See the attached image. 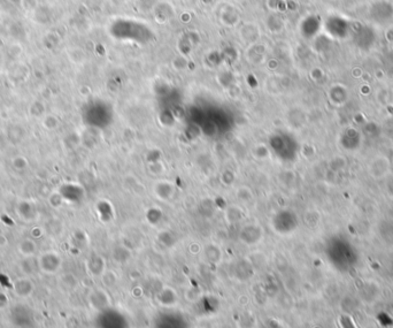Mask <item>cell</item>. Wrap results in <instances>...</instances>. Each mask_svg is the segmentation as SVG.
Segmentation results:
<instances>
[{"label":"cell","instance_id":"cell-14","mask_svg":"<svg viewBox=\"0 0 393 328\" xmlns=\"http://www.w3.org/2000/svg\"><path fill=\"white\" fill-rule=\"evenodd\" d=\"M60 287L62 288L63 290L66 291H73L76 289L77 284H78V281L77 279L75 278L74 274L71 273H66L63 274L61 278H60Z\"/></svg>","mask_w":393,"mask_h":328},{"label":"cell","instance_id":"cell-2","mask_svg":"<svg viewBox=\"0 0 393 328\" xmlns=\"http://www.w3.org/2000/svg\"><path fill=\"white\" fill-rule=\"evenodd\" d=\"M13 291L19 298H29L35 291V283L30 276H21L14 281Z\"/></svg>","mask_w":393,"mask_h":328},{"label":"cell","instance_id":"cell-13","mask_svg":"<svg viewBox=\"0 0 393 328\" xmlns=\"http://www.w3.org/2000/svg\"><path fill=\"white\" fill-rule=\"evenodd\" d=\"M11 166L15 172L23 173V172H26L28 168H29V160H28L27 157L22 156V155L15 156V157L12 158Z\"/></svg>","mask_w":393,"mask_h":328},{"label":"cell","instance_id":"cell-3","mask_svg":"<svg viewBox=\"0 0 393 328\" xmlns=\"http://www.w3.org/2000/svg\"><path fill=\"white\" fill-rule=\"evenodd\" d=\"M59 192L61 193L63 199L68 201H78L84 195V190L81 185L76 183H66L62 184L61 188L59 189Z\"/></svg>","mask_w":393,"mask_h":328},{"label":"cell","instance_id":"cell-1","mask_svg":"<svg viewBox=\"0 0 393 328\" xmlns=\"http://www.w3.org/2000/svg\"><path fill=\"white\" fill-rule=\"evenodd\" d=\"M39 271L44 274L58 273L62 266V258L57 251H46L38 257Z\"/></svg>","mask_w":393,"mask_h":328},{"label":"cell","instance_id":"cell-15","mask_svg":"<svg viewBox=\"0 0 393 328\" xmlns=\"http://www.w3.org/2000/svg\"><path fill=\"white\" fill-rule=\"evenodd\" d=\"M44 231L49 235L57 236L60 234L62 231V225L58 219H51L49 223L46 224V226L44 227Z\"/></svg>","mask_w":393,"mask_h":328},{"label":"cell","instance_id":"cell-9","mask_svg":"<svg viewBox=\"0 0 393 328\" xmlns=\"http://www.w3.org/2000/svg\"><path fill=\"white\" fill-rule=\"evenodd\" d=\"M37 243L34 239L26 237L21 240L18 244V251L22 257H33L37 252Z\"/></svg>","mask_w":393,"mask_h":328},{"label":"cell","instance_id":"cell-10","mask_svg":"<svg viewBox=\"0 0 393 328\" xmlns=\"http://www.w3.org/2000/svg\"><path fill=\"white\" fill-rule=\"evenodd\" d=\"M86 267L89 272L94 276H101L105 270V262L100 256H92L87 260Z\"/></svg>","mask_w":393,"mask_h":328},{"label":"cell","instance_id":"cell-17","mask_svg":"<svg viewBox=\"0 0 393 328\" xmlns=\"http://www.w3.org/2000/svg\"><path fill=\"white\" fill-rule=\"evenodd\" d=\"M43 127L45 128L46 130H49V132H52V130H55L58 128L59 126V120L57 117H53V116H46L43 118Z\"/></svg>","mask_w":393,"mask_h":328},{"label":"cell","instance_id":"cell-20","mask_svg":"<svg viewBox=\"0 0 393 328\" xmlns=\"http://www.w3.org/2000/svg\"><path fill=\"white\" fill-rule=\"evenodd\" d=\"M31 234H33L34 239H39V237L43 236V234H45V231H44V229L41 227H35V228H33Z\"/></svg>","mask_w":393,"mask_h":328},{"label":"cell","instance_id":"cell-12","mask_svg":"<svg viewBox=\"0 0 393 328\" xmlns=\"http://www.w3.org/2000/svg\"><path fill=\"white\" fill-rule=\"evenodd\" d=\"M205 257L209 263L217 264L222 259V252L215 244H208L207 247H205Z\"/></svg>","mask_w":393,"mask_h":328},{"label":"cell","instance_id":"cell-19","mask_svg":"<svg viewBox=\"0 0 393 328\" xmlns=\"http://www.w3.org/2000/svg\"><path fill=\"white\" fill-rule=\"evenodd\" d=\"M9 298H7V296L5 292H2L0 291V309H5V307L9 305Z\"/></svg>","mask_w":393,"mask_h":328},{"label":"cell","instance_id":"cell-5","mask_svg":"<svg viewBox=\"0 0 393 328\" xmlns=\"http://www.w3.org/2000/svg\"><path fill=\"white\" fill-rule=\"evenodd\" d=\"M89 303L90 305L92 306V309L97 311H101V310H105L106 307L109 305L110 301L108 295L106 294L105 290L96 289L90 292Z\"/></svg>","mask_w":393,"mask_h":328},{"label":"cell","instance_id":"cell-21","mask_svg":"<svg viewBox=\"0 0 393 328\" xmlns=\"http://www.w3.org/2000/svg\"><path fill=\"white\" fill-rule=\"evenodd\" d=\"M9 244V239L5 234L0 233V248H5Z\"/></svg>","mask_w":393,"mask_h":328},{"label":"cell","instance_id":"cell-18","mask_svg":"<svg viewBox=\"0 0 393 328\" xmlns=\"http://www.w3.org/2000/svg\"><path fill=\"white\" fill-rule=\"evenodd\" d=\"M101 279L102 283H104L106 287H113L115 282H116V274L112 271H105L101 275Z\"/></svg>","mask_w":393,"mask_h":328},{"label":"cell","instance_id":"cell-6","mask_svg":"<svg viewBox=\"0 0 393 328\" xmlns=\"http://www.w3.org/2000/svg\"><path fill=\"white\" fill-rule=\"evenodd\" d=\"M17 213L20 218L28 223L37 218V210L30 200H20L17 205Z\"/></svg>","mask_w":393,"mask_h":328},{"label":"cell","instance_id":"cell-16","mask_svg":"<svg viewBox=\"0 0 393 328\" xmlns=\"http://www.w3.org/2000/svg\"><path fill=\"white\" fill-rule=\"evenodd\" d=\"M47 200H49V204L52 206L53 208H59L62 206V204L65 203V199L61 196V193L57 191H51V193L47 196Z\"/></svg>","mask_w":393,"mask_h":328},{"label":"cell","instance_id":"cell-4","mask_svg":"<svg viewBox=\"0 0 393 328\" xmlns=\"http://www.w3.org/2000/svg\"><path fill=\"white\" fill-rule=\"evenodd\" d=\"M327 28L329 34L333 35L335 37H345L348 31V23L339 17H332L328 20Z\"/></svg>","mask_w":393,"mask_h":328},{"label":"cell","instance_id":"cell-7","mask_svg":"<svg viewBox=\"0 0 393 328\" xmlns=\"http://www.w3.org/2000/svg\"><path fill=\"white\" fill-rule=\"evenodd\" d=\"M240 240L246 244H256L262 240V228L256 225H248L240 232Z\"/></svg>","mask_w":393,"mask_h":328},{"label":"cell","instance_id":"cell-11","mask_svg":"<svg viewBox=\"0 0 393 328\" xmlns=\"http://www.w3.org/2000/svg\"><path fill=\"white\" fill-rule=\"evenodd\" d=\"M158 301L164 306H173L177 302L176 292L173 290V288H165L159 292Z\"/></svg>","mask_w":393,"mask_h":328},{"label":"cell","instance_id":"cell-8","mask_svg":"<svg viewBox=\"0 0 393 328\" xmlns=\"http://www.w3.org/2000/svg\"><path fill=\"white\" fill-rule=\"evenodd\" d=\"M19 268L23 276H33L36 272L39 271L38 258L33 257H22L21 262L19 264Z\"/></svg>","mask_w":393,"mask_h":328}]
</instances>
